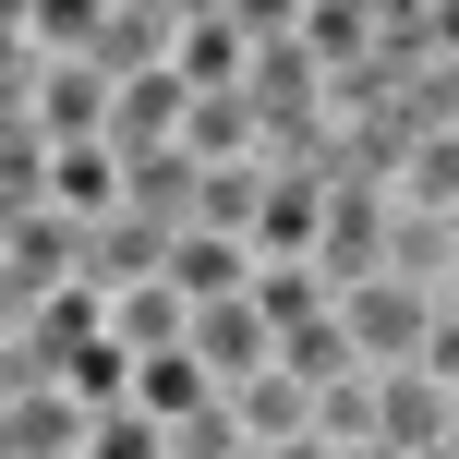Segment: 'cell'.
<instances>
[{"label": "cell", "instance_id": "cell-8", "mask_svg": "<svg viewBox=\"0 0 459 459\" xmlns=\"http://www.w3.org/2000/svg\"><path fill=\"white\" fill-rule=\"evenodd\" d=\"M230 411H242L254 459H266V447H302V436H315V411H326V399L302 387V375H254V387H230Z\"/></svg>", "mask_w": 459, "mask_h": 459}, {"label": "cell", "instance_id": "cell-9", "mask_svg": "<svg viewBox=\"0 0 459 459\" xmlns=\"http://www.w3.org/2000/svg\"><path fill=\"white\" fill-rule=\"evenodd\" d=\"M169 290L206 315V302H242L254 290V254L230 242V230H182V254H169Z\"/></svg>", "mask_w": 459, "mask_h": 459}, {"label": "cell", "instance_id": "cell-10", "mask_svg": "<svg viewBox=\"0 0 459 459\" xmlns=\"http://www.w3.org/2000/svg\"><path fill=\"white\" fill-rule=\"evenodd\" d=\"M278 375H302V387H315V399L363 375V351H351V315H339V302H326L315 326H290V339H278Z\"/></svg>", "mask_w": 459, "mask_h": 459}, {"label": "cell", "instance_id": "cell-4", "mask_svg": "<svg viewBox=\"0 0 459 459\" xmlns=\"http://www.w3.org/2000/svg\"><path fill=\"white\" fill-rule=\"evenodd\" d=\"M182 61V0H97V73L109 85H158Z\"/></svg>", "mask_w": 459, "mask_h": 459}, {"label": "cell", "instance_id": "cell-12", "mask_svg": "<svg viewBox=\"0 0 459 459\" xmlns=\"http://www.w3.org/2000/svg\"><path fill=\"white\" fill-rule=\"evenodd\" d=\"M85 459H169V423H158V411H109Z\"/></svg>", "mask_w": 459, "mask_h": 459}, {"label": "cell", "instance_id": "cell-7", "mask_svg": "<svg viewBox=\"0 0 459 459\" xmlns=\"http://www.w3.org/2000/svg\"><path fill=\"white\" fill-rule=\"evenodd\" d=\"M97 423L109 411H85L73 387H24V399H0V459H85Z\"/></svg>", "mask_w": 459, "mask_h": 459}, {"label": "cell", "instance_id": "cell-1", "mask_svg": "<svg viewBox=\"0 0 459 459\" xmlns=\"http://www.w3.org/2000/svg\"><path fill=\"white\" fill-rule=\"evenodd\" d=\"M61 290H85V230L61 206L0 218V315H37V302H61Z\"/></svg>", "mask_w": 459, "mask_h": 459}, {"label": "cell", "instance_id": "cell-2", "mask_svg": "<svg viewBox=\"0 0 459 459\" xmlns=\"http://www.w3.org/2000/svg\"><path fill=\"white\" fill-rule=\"evenodd\" d=\"M339 315H351V351H363V375H399V363H423V339H436V315H447V302H436V290H411V278H363Z\"/></svg>", "mask_w": 459, "mask_h": 459}, {"label": "cell", "instance_id": "cell-3", "mask_svg": "<svg viewBox=\"0 0 459 459\" xmlns=\"http://www.w3.org/2000/svg\"><path fill=\"white\" fill-rule=\"evenodd\" d=\"M182 73L194 97H230V85H254V0H182Z\"/></svg>", "mask_w": 459, "mask_h": 459}, {"label": "cell", "instance_id": "cell-13", "mask_svg": "<svg viewBox=\"0 0 459 459\" xmlns=\"http://www.w3.org/2000/svg\"><path fill=\"white\" fill-rule=\"evenodd\" d=\"M423 375H436V387L459 399V302H447V315H436V339H423Z\"/></svg>", "mask_w": 459, "mask_h": 459}, {"label": "cell", "instance_id": "cell-5", "mask_svg": "<svg viewBox=\"0 0 459 459\" xmlns=\"http://www.w3.org/2000/svg\"><path fill=\"white\" fill-rule=\"evenodd\" d=\"M459 436V399L436 387L423 363H399V375H375V447H399V459H436Z\"/></svg>", "mask_w": 459, "mask_h": 459}, {"label": "cell", "instance_id": "cell-11", "mask_svg": "<svg viewBox=\"0 0 459 459\" xmlns=\"http://www.w3.org/2000/svg\"><path fill=\"white\" fill-rule=\"evenodd\" d=\"M399 206H411V218H459V134H423V145H411Z\"/></svg>", "mask_w": 459, "mask_h": 459}, {"label": "cell", "instance_id": "cell-6", "mask_svg": "<svg viewBox=\"0 0 459 459\" xmlns=\"http://www.w3.org/2000/svg\"><path fill=\"white\" fill-rule=\"evenodd\" d=\"M194 363L218 375V399L230 387H254V375H278V326H266V302H206V315H194Z\"/></svg>", "mask_w": 459, "mask_h": 459}]
</instances>
